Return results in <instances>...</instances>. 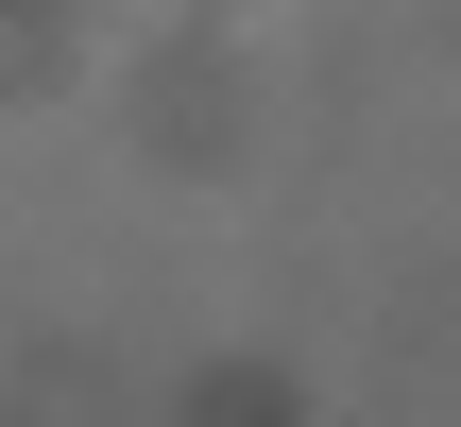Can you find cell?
Masks as SVG:
<instances>
[]
</instances>
